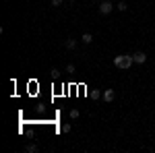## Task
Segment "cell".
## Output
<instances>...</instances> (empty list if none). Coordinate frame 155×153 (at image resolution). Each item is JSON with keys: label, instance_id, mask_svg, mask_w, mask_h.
Wrapping results in <instances>:
<instances>
[{"label": "cell", "instance_id": "1", "mask_svg": "<svg viewBox=\"0 0 155 153\" xmlns=\"http://www.w3.org/2000/svg\"><path fill=\"white\" fill-rule=\"evenodd\" d=\"M132 64H134V58H132V56H126V54L114 56V66H116V68H124V71H128Z\"/></svg>", "mask_w": 155, "mask_h": 153}, {"label": "cell", "instance_id": "2", "mask_svg": "<svg viewBox=\"0 0 155 153\" xmlns=\"http://www.w3.org/2000/svg\"><path fill=\"white\" fill-rule=\"evenodd\" d=\"M97 8H99V12H101V15H110V12H112V8H114V4H112L110 0H104Z\"/></svg>", "mask_w": 155, "mask_h": 153}, {"label": "cell", "instance_id": "3", "mask_svg": "<svg viewBox=\"0 0 155 153\" xmlns=\"http://www.w3.org/2000/svg\"><path fill=\"white\" fill-rule=\"evenodd\" d=\"M132 58H134V64H145L147 62V54L145 52H134Z\"/></svg>", "mask_w": 155, "mask_h": 153}, {"label": "cell", "instance_id": "4", "mask_svg": "<svg viewBox=\"0 0 155 153\" xmlns=\"http://www.w3.org/2000/svg\"><path fill=\"white\" fill-rule=\"evenodd\" d=\"M101 97H104V101H107V104H110V101H114V97H116V93H114V89H106Z\"/></svg>", "mask_w": 155, "mask_h": 153}, {"label": "cell", "instance_id": "5", "mask_svg": "<svg viewBox=\"0 0 155 153\" xmlns=\"http://www.w3.org/2000/svg\"><path fill=\"white\" fill-rule=\"evenodd\" d=\"M77 44H79V42H77L74 37H68V39L64 42V46H66V50H74V48H77Z\"/></svg>", "mask_w": 155, "mask_h": 153}, {"label": "cell", "instance_id": "6", "mask_svg": "<svg viewBox=\"0 0 155 153\" xmlns=\"http://www.w3.org/2000/svg\"><path fill=\"white\" fill-rule=\"evenodd\" d=\"M81 42H83L85 46H89V44L93 42V35H91V33L87 31V33H83V35H81Z\"/></svg>", "mask_w": 155, "mask_h": 153}, {"label": "cell", "instance_id": "7", "mask_svg": "<svg viewBox=\"0 0 155 153\" xmlns=\"http://www.w3.org/2000/svg\"><path fill=\"white\" fill-rule=\"evenodd\" d=\"M116 8H118L120 12H126V11H128V4H126V2H124V0H120L118 4H116Z\"/></svg>", "mask_w": 155, "mask_h": 153}, {"label": "cell", "instance_id": "8", "mask_svg": "<svg viewBox=\"0 0 155 153\" xmlns=\"http://www.w3.org/2000/svg\"><path fill=\"white\" fill-rule=\"evenodd\" d=\"M37 149H39V147H37L35 143H31V145H27V147H25V151H27V153H37Z\"/></svg>", "mask_w": 155, "mask_h": 153}, {"label": "cell", "instance_id": "9", "mask_svg": "<svg viewBox=\"0 0 155 153\" xmlns=\"http://www.w3.org/2000/svg\"><path fill=\"white\" fill-rule=\"evenodd\" d=\"M72 130V126L71 124H68V122H66V124H62V126H60V132H64V135H68V132H71Z\"/></svg>", "mask_w": 155, "mask_h": 153}, {"label": "cell", "instance_id": "10", "mask_svg": "<svg viewBox=\"0 0 155 153\" xmlns=\"http://www.w3.org/2000/svg\"><path fill=\"white\" fill-rule=\"evenodd\" d=\"M64 71H66V75H74L77 68H74V64H66V68H64Z\"/></svg>", "mask_w": 155, "mask_h": 153}, {"label": "cell", "instance_id": "11", "mask_svg": "<svg viewBox=\"0 0 155 153\" xmlns=\"http://www.w3.org/2000/svg\"><path fill=\"white\" fill-rule=\"evenodd\" d=\"M77 118H79V110L72 108V110H71V120H77Z\"/></svg>", "mask_w": 155, "mask_h": 153}, {"label": "cell", "instance_id": "12", "mask_svg": "<svg viewBox=\"0 0 155 153\" xmlns=\"http://www.w3.org/2000/svg\"><path fill=\"white\" fill-rule=\"evenodd\" d=\"M101 91H99V89H95V91H91V97H93V99H99V97H101Z\"/></svg>", "mask_w": 155, "mask_h": 153}, {"label": "cell", "instance_id": "13", "mask_svg": "<svg viewBox=\"0 0 155 153\" xmlns=\"http://www.w3.org/2000/svg\"><path fill=\"white\" fill-rule=\"evenodd\" d=\"M50 75H52V79H58V77H60V71H58V68H52V71H50Z\"/></svg>", "mask_w": 155, "mask_h": 153}, {"label": "cell", "instance_id": "14", "mask_svg": "<svg viewBox=\"0 0 155 153\" xmlns=\"http://www.w3.org/2000/svg\"><path fill=\"white\" fill-rule=\"evenodd\" d=\"M52 6H62V0H52Z\"/></svg>", "mask_w": 155, "mask_h": 153}]
</instances>
